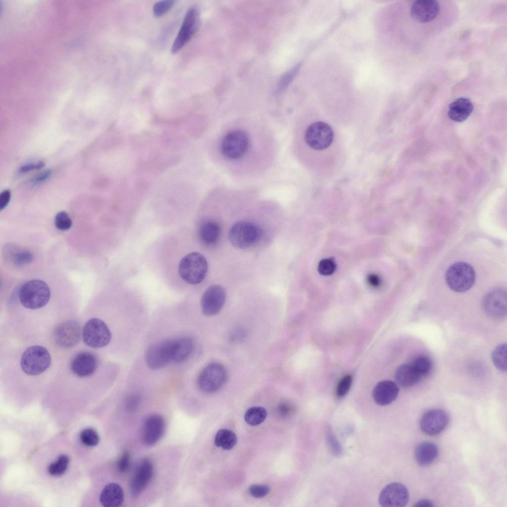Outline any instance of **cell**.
Wrapping results in <instances>:
<instances>
[{"instance_id": "44dd1931", "label": "cell", "mask_w": 507, "mask_h": 507, "mask_svg": "<svg viewBox=\"0 0 507 507\" xmlns=\"http://www.w3.org/2000/svg\"><path fill=\"white\" fill-rule=\"evenodd\" d=\"M399 393L398 384L393 381L384 380L378 383L372 392L375 403L384 406L390 404L397 398Z\"/></svg>"}, {"instance_id": "7dc6e473", "label": "cell", "mask_w": 507, "mask_h": 507, "mask_svg": "<svg viewBox=\"0 0 507 507\" xmlns=\"http://www.w3.org/2000/svg\"><path fill=\"white\" fill-rule=\"evenodd\" d=\"M367 281L371 286L374 288L378 287L381 283L380 277L375 274H369L367 277Z\"/></svg>"}, {"instance_id": "2e32d148", "label": "cell", "mask_w": 507, "mask_h": 507, "mask_svg": "<svg viewBox=\"0 0 507 507\" xmlns=\"http://www.w3.org/2000/svg\"><path fill=\"white\" fill-rule=\"evenodd\" d=\"M449 420V416L445 411L441 409H430L421 416L420 427L427 435H436L445 430Z\"/></svg>"}, {"instance_id": "b9f144b4", "label": "cell", "mask_w": 507, "mask_h": 507, "mask_svg": "<svg viewBox=\"0 0 507 507\" xmlns=\"http://www.w3.org/2000/svg\"><path fill=\"white\" fill-rule=\"evenodd\" d=\"M130 455L128 451L125 450L119 458L117 462V468L121 473L127 471L130 464Z\"/></svg>"}, {"instance_id": "7bdbcfd3", "label": "cell", "mask_w": 507, "mask_h": 507, "mask_svg": "<svg viewBox=\"0 0 507 507\" xmlns=\"http://www.w3.org/2000/svg\"><path fill=\"white\" fill-rule=\"evenodd\" d=\"M141 401V397L139 394H134L130 395L127 399L126 406L129 410H133L139 406Z\"/></svg>"}, {"instance_id": "5b68a950", "label": "cell", "mask_w": 507, "mask_h": 507, "mask_svg": "<svg viewBox=\"0 0 507 507\" xmlns=\"http://www.w3.org/2000/svg\"><path fill=\"white\" fill-rule=\"evenodd\" d=\"M227 377V371L224 365L218 362H212L201 371L197 383L202 391L211 393L219 390L225 384Z\"/></svg>"}, {"instance_id": "277c9868", "label": "cell", "mask_w": 507, "mask_h": 507, "mask_svg": "<svg viewBox=\"0 0 507 507\" xmlns=\"http://www.w3.org/2000/svg\"><path fill=\"white\" fill-rule=\"evenodd\" d=\"M51 363L49 351L41 346L28 347L23 353L20 365L23 371L32 376L38 375L45 371Z\"/></svg>"}, {"instance_id": "c3c4849f", "label": "cell", "mask_w": 507, "mask_h": 507, "mask_svg": "<svg viewBox=\"0 0 507 507\" xmlns=\"http://www.w3.org/2000/svg\"><path fill=\"white\" fill-rule=\"evenodd\" d=\"M51 175V171L47 170L36 177L33 180L34 184L41 183L48 179Z\"/></svg>"}, {"instance_id": "7402d4cb", "label": "cell", "mask_w": 507, "mask_h": 507, "mask_svg": "<svg viewBox=\"0 0 507 507\" xmlns=\"http://www.w3.org/2000/svg\"><path fill=\"white\" fill-rule=\"evenodd\" d=\"M473 108V103L469 99L460 97L449 104L448 115L454 121L462 122L468 118Z\"/></svg>"}, {"instance_id": "f35d334b", "label": "cell", "mask_w": 507, "mask_h": 507, "mask_svg": "<svg viewBox=\"0 0 507 507\" xmlns=\"http://www.w3.org/2000/svg\"><path fill=\"white\" fill-rule=\"evenodd\" d=\"M175 2V0H165L156 2L153 7L154 14L157 17L162 16L171 9Z\"/></svg>"}, {"instance_id": "1f68e13d", "label": "cell", "mask_w": 507, "mask_h": 507, "mask_svg": "<svg viewBox=\"0 0 507 507\" xmlns=\"http://www.w3.org/2000/svg\"><path fill=\"white\" fill-rule=\"evenodd\" d=\"M507 344L498 346L492 354V359L495 367L502 371H507Z\"/></svg>"}, {"instance_id": "ab89813d", "label": "cell", "mask_w": 507, "mask_h": 507, "mask_svg": "<svg viewBox=\"0 0 507 507\" xmlns=\"http://www.w3.org/2000/svg\"><path fill=\"white\" fill-rule=\"evenodd\" d=\"M269 487L264 484H255L251 485L249 488L250 495L256 498H262L269 492Z\"/></svg>"}, {"instance_id": "e575fe53", "label": "cell", "mask_w": 507, "mask_h": 507, "mask_svg": "<svg viewBox=\"0 0 507 507\" xmlns=\"http://www.w3.org/2000/svg\"><path fill=\"white\" fill-rule=\"evenodd\" d=\"M300 67L301 64L299 63L283 75L278 82L277 92L283 91L289 85L299 72Z\"/></svg>"}, {"instance_id": "60d3db41", "label": "cell", "mask_w": 507, "mask_h": 507, "mask_svg": "<svg viewBox=\"0 0 507 507\" xmlns=\"http://www.w3.org/2000/svg\"><path fill=\"white\" fill-rule=\"evenodd\" d=\"M326 436L328 444L332 453L337 456L340 455L342 452L341 447L330 429L327 431Z\"/></svg>"}, {"instance_id": "5bb4252c", "label": "cell", "mask_w": 507, "mask_h": 507, "mask_svg": "<svg viewBox=\"0 0 507 507\" xmlns=\"http://www.w3.org/2000/svg\"><path fill=\"white\" fill-rule=\"evenodd\" d=\"M226 299V292L220 285H213L204 292L201 301L202 311L206 316L217 314L223 307Z\"/></svg>"}, {"instance_id": "8992f818", "label": "cell", "mask_w": 507, "mask_h": 507, "mask_svg": "<svg viewBox=\"0 0 507 507\" xmlns=\"http://www.w3.org/2000/svg\"><path fill=\"white\" fill-rule=\"evenodd\" d=\"M260 235L261 231L256 225L248 221H240L230 228L229 239L235 247L243 249L255 244Z\"/></svg>"}, {"instance_id": "4fadbf2b", "label": "cell", "mask_w": 507, "mask_h": 507, "mask_svg": "<svg viewBox=\"0 0 507 507\" xmlns=\"http://www.w3.org/2000/svg\"><path fill=\"white\" fill-rule=\"evenodd\" d=\"M200 23L199 13L195 8L186 13L181 28L171 48L173 53L177 52L189 41L197 31Z\"/></svg>"}, {"instance_id": "bcb514c9", "label": "cell", "mask_w": 507, "mask_h": 507, "mask_svg": "<svg viewBox=\"0 0 507 507\" xmlns=\"http://www.w3.org/2000/svg\"><path fill=\"white\" fill-rule=\"evenodd\" d=\"M11 198V192L9 190H5L0 194V209L2 210L8 204Z\"/></svg>"}, {"instance_id": "6da1fadb", "label": "cell", "mask_w": 507, "mask_h": 507, "mask_svg": "<svg viewBox=\"0 0 507 507\" xmlns=\"http://www.w3.org/2000/svg\"><path fill=\"white\" fill-rule=\"evenodd\" d=\"M51 292L48 285L41 280H32L25 282L19 291L21 304L31 309L42 308L49 302Z\"/></svg>"}, {"instance_id": "7a4b0ae2", "label": "cell", "mask_w": 507, "mask_h": 507, "mask_svg": "<svg viewBox=\"0 0 507 507\" xmlns=\"http://www.w3.org/2000/svg\"><path fill=\"white\" fill-rule=\"evenodd\" d=\"M208 269L207 261L199 253L188 254L180 260L178 272L181 278L186 282L196 285L204 279Z\"/></svg>"}, {"instance_id": "83f0119b", "label": "cell", "mask_w": 507, "mask_h": 507, "mask_svg": "<svg viewBox=\"0 0 507 507\" xmlns=\"http://www.w3.org/2000/svg\"><path fill=\"white\" fill-rule=\"evenodd\" d=\"M237 442L236 434L227 429L219 430L214 438V444L223 450H229L234 448Z\"/></svg>"}, {"instance_id": "603a6c76", "label": "cell", "mask_w": 507, "mask_h": 507, "mask_svg": "<svg viewBox=\"0 0 507 507\" xmlns=\"http://www.w3.org/2000/svg\"><path fill=\"white\" fill-rule=\"evenodd\" d=\"M124 493L122 487L117 483H110L105 486L100 497L102 506L105 507H118L123 501Z\"/></svg>"}, {"instance_id": "52a82bcc", "label": "cell", "mask_w": 507, "mask_h": 507, "mask_svg": "<svg viewBox=\"0 0 507 507\" xmlns=\"http://www.w3.org/2000/svg\"><path fill=\"white\" fill-rule=\"evenodd\" d=\"M82 336L85 344L94 348L106 346L111 339V333L107 325L97 318H93L86 323Z\"/></svg>"}, {"instance_id": "681fc988", "label": "cell", "mask_w": 507, "mask_h": 507, "mask_svg": "<svg viewBox=\"0 0 507 507\" xmlns=\"http://www.w3.org/2000/svg\"><path fill=\"white\" fill-rule=\"evenodd\" d=\"M434 505L432 501L429 500L423 499L419 500L415 503L414 507H433Z\"/></svg>"}, {"instance_id": "d6986e66", "label": "cell", "mask_w": 507, "mask_h": 507, "mask_svg": "<svg viewBox=\"0 0 507 507\" xmlns=\"http://www.w3.org/2000/svg\"><path fill=\"white\" fill-rule=\"evenodd\" d=\"M440 11V5L437 0H415L410 8V15L421 23L430 22L435 19Z\"/></svg>"}, {"instance_id": "f1b7e54d", "label": "cell", "mask_w": 507, "mask_h": 507, "mask_svg": "<svg viewBox=\"0 0 507 507\" xmlns=\"http://www.w3.org/2000/svg\"><path fill=\"white\" fill-rule=\"evenodd\" d=\"M8 249V258L16 266H20L27 264L34 259L33 254L28 250L20 249L15 246H12Z\"/></svg>"}, {"instance_id": "e0dca14e", "label": "cell", "mask_w": 507, "mask_h": 507, "mask_svg": "<svg viewBox=\"0 0 507 507\" xmlns=\"http://www.w3.org/2000/svg\"><path fill=\"white\" fill-rule=\"evenodd\" d=\"M153 474V466L148 458H144L138 464L130 484L131 495L139 496L151 482Z\"/></svg>"}, {"instance_id": "4dcf8cb0", "label": "cell", "mask_w": 507, "mask_h": 507, "mask_svg": "<svg viewBox=\"0 0 507 507\" xmlns=\"http://www.w3.org/2000/svg\"><path fill=\"white\" fill-rule=\"evenodd\" d=\"M410 364L422 379L430 374L432 369V360L425 355L417 356Z\"/></svg>"}, {"instance_id": "f546056e", "label": "cell", "mask_w": 507, "mask_h": 507, "mask_svg": "<svg viewBox=\"0 0 507 507\" xmlns=\"http://www.w3.org/2000/svg\"><path fill=\"white\" fill-rule=\"evenodd\" d=\"M267 414V411L263 407L253 406L247 410L244 415V419L248 424L256 426L265 420Z\"/></svg>"}, {"instance_id": "d4e9b609", "label": "cell", "mask_w": 507, "mask_h": 507, "mask_svg": "<svg viewBox=\"0 0 507 507\" xmlns=\"http://www.w3.org/2000/svg\"><path fill=\"white\" fill-rule=\"evenodd\" d=\"M397 384L403 388L412 387L418 383L422 378L416 372L411 364L400 365L395 372Z\"/></svg>"}, {"instance_id": "d6a6232c", "label": "cell", "mask_w": 507, "mask_h": 507, "mask_svg": "<svg viewBox=\"0 0 507 507\" xmlns=\"http://www.w3.org/2000/svg\"><path fill=\"white\" fill-rule=\"evenodd\" d=\"M70 459L66 455H60L57 460L51 463L48 466V472L52 476L62 475L66 471L69 464Z\"/></svg>"}, {"instance_id": "30bf717a", "label": "cell", "mask_w": 507, "mask_h": 507, "mask_svg": "<svg viewBox=\"0 0 507 507\" xmlns=\"http://www.w3.org/2000/svg\"><path fill=\"white\" fill-rule=\"evenodd\" d=\"M334 132L331 127L323 122H316L311 124L306 129L304 134L306 144L316 150H323L328 148L333 142Z\"/></svg>"}, {"instance_id": "484cf974", "label": "cell", "mask_w": 507, "mask_h": 507, "mask_svg": "<svg viewBox=\"0 0 507 507\" xmlns=\"http://www.w3.org/2000/svg\"><path fill=\"white\" fill-rule=\"evenodd\" d=\"M220 233L219 224L211 220L203 223L198 229V236L201 241L207 246L216 244L220 238Z\"/></svg>"}, {"instance_id": "3957f363", "label": "cell", "mask_w": 507, "mask_h": 507, "mask_svg": "<svg viewBox=\"0 0 507 507\" xmlns=\"http://www.w3.org/2000/svg\"><path fill=\"white\" fill-rule=\"evenodd\" d=\"M476 274L473 267L464 262H457L451 265L446 275L449 287L455 292H465L474 284Z\"/></svg>"}, {"instance_id": "9c48e42d", "label": "cell", "mask_w": 507, "mask_h": 507, "mask_svg": "<svg viewBox=\"0 0 507 507\" xmlns=\"http://www.w3.org/2000/svg\"><path fill=\"white\" fill-rule=\"evenodd\" d=\"M249 147L248 135L240 130L232 131L223 138L221 144L222 154L230 159H238L245 155Z\"/></svg>"}, {"instance_id": "ffe728a7", "label": "cell", "mask_w": 507, "mask_h": 507, "mask_svg": "<svg viewBox=\"0 0 507 507\" xmlns=\"http://www.w3.org/2000/svg\"><path fill=\"white\" fill-rule=\"evenodd\" d=\"M98 366L96 356L89 352L78 353L71 360L70 369L72 372L79 377H86L92 375Z\"/></svg>"}, {"instance_id": "f6af8a7d", "label": "cell", "mask_w": 507, "mask_h": 507, "mask_svg": "<svg viewBox=\"0 0 507 507\" xmlns=\"http://www.w3.org/2000/svg\"><path fill=\"white\" fill-rule=\"evenodd\" d=\"M45 165V162L42 161L26 164L20 167L19 171L21 173H26L31 170H38L43 168Z\"/></svg>"}, {"instance_id": "8d00e7d4", "label": "cell", "mask_w": 507, "mask_h": 507, "mask_svg": "<svg viewBox=\"0 0 507 507\" xmlns=\"http://www.w3.org/2000/svg\"><path fill=\"white\" fill-rule=\"evenodd\" d=\"M352 383V377L347 375L339 381L336 388V395L339 398L345 396L349 391Z\"/></svg>"}, {"instance_id": "8fae6325", "label": "cell", "mask_w": 507, "mask_h": 507, "mask_svg": "<svg viewBox=\"0 0 507 507\" xmlns=\"http://www.w3.org/2000/svg\"><path fill=\"white\" fill-rule=\"evenodd\" d=\"M482 304L484 312L489 317L497 320H502L507 315L506 291L501 288L491 290L483 297Z\"/></svg>"}, {"instance_id": "74e56055", "label": "cell", "mask_w": 507, "mask_h": 507, "mask_svg": "<svg viewBox=\"0 0 507 507\" xmlns=\"http://www.w3.org/2000/svg\"><path fill=\"white\" fill-rule=\"evenodd\" d=\"M336 264L334 260L331 258L321 260L318 266V272L325 276L332 274L336 269Z\"/></svg>"}, {"instance_id": "4316f807", "label": "cell", "mask_w": 507, "mask_h": 507, "mask_svg": "<svg viewBox=\"0 0 507 507\" xmlns=\"http://www.w3.org/2000/svg\"><path fill=\"white\" fill-rule=\"evenodd\" d=\"M192 340L187 337L174 339V351L173 362H181L186 360L194 349Z\"/></svg>"}, {"instance_id": "ee69618b", "label": "cell", "mask_w": 507, "mask_h": 507, "mask_svg": "<svg viewBox=\"0 0 507 507\" xmlns=\"http://www.w3.org/2000/svg\"><path fill=\"white\" fill-rule=\"evenodd\" d=\"M278 408L280 413L284 416L290 415L295 411L294 406L288 402L281 403Z\"/></svg>"}, {"instance_id": "9a60e30c", "label": "cell", "mask_w": 507, "mask_h": 507, "mask_svg": "<svg viewBox=\"0 0 507 507\" xmlns=\"http://www.w3.org/2000/svg\"><path fill=\"white\" fill-rule=\"evenodd\" d=\"M81 333V327L77 322L66 321L55 328L53 332L54 342L60 348H71L79 342Z\"/></svg>"}, {"instance_id": "ba28073f", "label": "cell", "mask_w": 507, "mask_h": 507, "mask_svg": "<svg viewBox=\"0 0 507 507\" xmlns=\"http://www.w3.org/2000/svg\"><path fill=\"white\" fill-rule=\"evenodd\" d=\"M174 339H167L155 343L147 351L146 361L153 370L160 369L171 362L174 357Z\"/></svg>"}, {"instance_id": "d590c367", "label": "cell", "mask_w": 507, "mask_h": 507, "mask_svg": "<svg viewBox=\"0 0 507 507\" xmlns=\"http://www.w3.org/2000/svg\"><path fill=\"white\" fill-rule=\"evenodd\" d=\"M54 223L56 227L62 231L69 229L72 224V220L69 215L64 211H60L56 214Z\"/></svg>"}, {"instance_id": "836d02e7", "label": "cell", "mask_w": 507, "mask_h": 507, "mask_svg": "<svg viewBox=\"0 0 507 507\" xmlns=\"http://www.w3.org/2000/svg\"><path fill=\"white\" fill-rule=\"evenodd\" d=\"M79 438L82 444L89 447L97 446L100 441L98 433L90 428L83 429L80 433Z\"/></svg>"}, {"instance_id": "ac0fdd59", "label": "cell", "mask_w": 507, "mask_h": 507, "mask_svg": "<svg viewBox=\"0 0 507 507\" xmlns=\"http://www.w3.org/2000/svg\"><path fill=\"white\" fill-rule=\"evenodd\" d=\"M164 430L165 421L161 415H150L146 418L143 427L142 438L144 444L147 446L155 445L162 437Z\"/></svg>"}, {"instance_id": "7c38bea8", "label": "cell", "mask_w": 507, "mask_h": 507, "mask_svg": "<svg viewBox=\"0 0 507 507\" xmlns=\"http://www.w3.org/2000/svg\"><path fill=\"white\" fill-rule=\"evenodd\" d=\"M379 503L385 507H403L408 502L409 493L406 487L402 483H391L381 491L379 497Z\"/></svg>"}, {"instance_id": "cb8c5ba5", "label": "cell", "mask_w": 507, "mask_h": 507, "mask_svg": "<svg viewBox=\"0 0 507 507\" xmlns=\"http://www.w3.org/2000/svg\"><path fill=\"white\" fill-rule=\"evenodd\" d=\"M438 454L437 446L429 441L420 443L414 451L415 459L417 463L422 466H428L432 463L438 457Z\"/></svg>"}]
</instances>
